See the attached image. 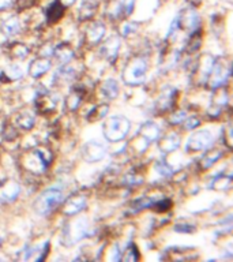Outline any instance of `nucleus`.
I'll list each match as a JSON object with an SVG mask.
<instances>
[{
    "label": "nucleus",
    "mask_w": 233,
    "mask_h": 262,
    "mask_svg": "<svg viewBox=\"0 0 233 262\" xmlns=\"http://www.w3.org/2000/svg\"><path fill=\"white\" fill-rule=\"evenodd\" d=\"M15 124L22 130H30L34 126V118L29 112H20L15 119Z\"/></svg>",
    "instance_id": "obj_29"
},
{
    "label": "nucleus",
    "mask_w": 233,
    "mask_h": 262,
    "mask_svg": "<svg viewBox=\"0 0 233 262\" xmlns=\"http://www.w3.org/2000/svg\"><path fill=\"white\" fill-rule=\"evenodd\" d=\"M180 29V22H179V18H176L173 22H172L171 28H169V32H168V37H175L176 32Z\"/></svg>",
    "instance_id": "obj_42"
},
{
    "label": "nucleus",
    "mask_w": 233,
    "mask_h": 262,
    "mask_svg": "<svg viewBox=\"0 0 233 262\" xmlns=\"http://www.w3.org/2000/svg\"><path fill=\"white\" fill-rule=\"evenodd\" d=\"M106 147L102 143L97 142V141H90L83 146L82 149V156L86 161L89 163H94V161H100L105 157Z\"/></svg>",
    "instance_id": "obj_8"
},
{
    "label": "nucleus",
    "mask_w": 233,
    "mask_h": 262,
    "mask_svg": "<svg viewBox=\"0 0 233 262\" xmlns=\"http://www.w3.org/2000/svg\"><path fill=\"white\" fill-rule=\"evenodd\" d=\"M2 77L6 78V81H16V79H20V78L24 77V71H22L19 66H7L3 73H2Z\"/></svg>",
    "instance_id": "obj_28"
},
{
    "label": "nucleus",
    "mask_w": 233,
    "mask_h": 262,
    "mask_svg": "<svg viewBox=\"0 0 233 262\" xmlns=\"http://www.w3.org/2000/svg\"><path fill=\"white\" fill-rule=\"evenodd\" d=\"M171 206H172V202L169 200H159V201H155L151 208L157 209L158 212H165V210H168V209H171Z\"/></svg>",
    "instance_id": "obj_38"
},
{
    "label": "nucleus",
    "mask_w": 233,
    "mask_h": 262,
    "mask_svg": "<svg viewBox=\"0 0 233 262\" xmlns=\"http://www.w3.org/2000/svg\"><path fill=\"white\" fill-rule=\"evenodd\" d=\"M105 34V25L101 22H94L87 30H86V41L89 44H97Z\"/></svg>",
    "instance_id": "obj_18"
},
{
    "label": "nucleus",
    "mask_w": 233,
    "mask_h": 262,
    "mask_svg": "<svg viewBox=\"0 0 233 262\" xmlns=\"http://www.w3.org/2000/svg\"><path fill=\"white\" fill-rule=\"evenodd\" d=\"M180 146V137L177 134H168L165 135L158 142V149L162 151L164 155L171 153L176 150Z\"/></svg>",
    "instance_id": "obj_19"
},
{
    "label": "nucleus",
    "mask_w": 233,
    "mask_h": 262,
    "mask_svg": "<svg viewBox=\"0 0 233 262\" xmlns=\"http://www.w3.org/2000/svg\"><path fill=\"white\" fill-rule=\"evenodd\" d=\"M101 92L108 100H113L119 96V83L114 79H106L101 85Z\"/></svg>",
    "instance_id": "obj_23"
},
{
    "label": "nucleus",
    "mask_w": 233,
    "mask_h": 262,
    "mask_svg": "<svg viewBox=\"0 0 233 262\" xmlns=\"http://www.w3.org/2000/svg\"><path fill=\"white\" fill-rule=\"evenodd\" d=\"M179 22L180 28L187 29V30H191V32H195L199 29L200 25V18L198 15V12L192 8H188V10H184L181 14H179Z\"/></svg>",
    "instance_id": "obj_10"
},
{
    "label": "nucleus",
    "mask_w": 233,
    "mask_h": 262,
    "mask_svg": "<svg viewBox=\"0 0 233 262\" xmlns=\"http://www.w3.org/2000/svg\"><path fill=\"white\" fill-rule=\"evenodd\" d=\"M176 97H177V90L175 88H172V86H167L165 89L161 92L159 94L158 100L155 102V105L158 108L161 112L164 111H169L173 106L176 101Z\"/></svg>",
    "instance_id": "obj_11"
},
{
    "label": "nucleus",
    "mask_w": 233,
    "mask_h": 262,
    "mask_svg": "<svg viewBox=\"0 0 233 262\" xmlns=\"http://www.w3.org/2000/svg\"><path fill=\"white\" fill-rule=\"evenodd\" d=\"M200 124V120L198 118H185L184 119V128L185 130H194Z\"/></svg>",
    "instance_id": "obj_40"
},
{
    "label": "nucleus",
    "mask_w": 233,
    "mask_h": 262,
    "mask_svg": "<svg viewBox=\"0 0 233 262\" xmlns=\"http://www.w3.org/2000/svg\"><path fill=\"white\" fill-rule=\"evenodd\" d=\"M97 10V3L93 0H83L79 7V18L81 19H90Z\"/></svg>",
    "instance_id": "obj_24"
},
{
    "label": "nucleus",
    "mask_w": 233,
    "mask_h": 262,
    "mask_svg": "<svg viewBox=\"0 0 233 262\" xmlns=\"http://www.w3.org/2000/svg\"><path fill=\"white\" fill-rule=\"evenodd\" d=\"M83 88L82 86H74L73 90L69 92L68 97L65 98V105H67V110L68 111H75L78 108V105L81 104V101L83 100Z\"/></svg>",
    "instance_id": "obj_21"
},
{
    "label": "nucleus",
    "mask_w": 233,
    "mask_h": 262,
    "mask_svg": "<svg viewBox=\"0 0 233 262\" xmlns=\"http://www.w3.org/2000/svg\"><path fill=\"white\" fill-rule=\"evenodd\" d=\"M213 142H214V135H213L212 131H196V133H194V134L188 138L185 149H187V151L206 150L207 147L212 146Z\"/></svg>",
    "instance_id": "obj_6"
},
{
    "label": "nucleus",
    "mask_w": 233,
    "mask_h": 262,
    "mask_svg": "<svg viewBox=\"0 0 233 262\" xmlns=\"http://www.w3.org/2000/svg\"><path fill=\"white\" fill-rule=\"evenodd\" d=\"M138 28V25L136 24H131V22H126V24H123L122 26V34L123 36H130L131 33H134Z\"/></svg>",
    "instance_id": "obj_41"
},
{
    "label": "nucleus",
    "mask_w": 233,
    "mask_h": 262,
    "mask_svg": "<svg viewBox=\"0 0 233 262\" xmlns=\"http://www.w3.org/2000/svg\"><path fill=\"white\" fill-rule=\"evenodd\" d=\"M36 106L41 114H48L56 108V100L49 96L48 90L42 89V86H40V89H37Z\"/></svg>",
    "instance_id": "obj_9"
},
{
    "label": "nucleus",
    "mask_w": 233,
    "mask_h": 262,
    "mask_svg": "<svg viewBox=\"0 0 233 262\" xmlns=\"http://www.w3.org/2000/svg\"><path fill=\"white\" fill-rule=\"evenodd\" d=\"M229 75H230V67L221 64L220 61H214L212 71H210L207 79H206L208 89L216 90L221 88L225 83V81L228 79Z\"/></svg>",
    "instance_id": "obj_7"
},
{
    "label": "nucleus",
    "mask_w": 233,
    "mask_h": 262,
    "mask_svg": "<svg viewBox=\"0 0 233 262\" xmlns=\"http://www.w3.org/2000/svg\"><path fill=\"white\" fill-rule=\"evenodd\" d=\"M51 60L48 57H41V59H36L34 61H32V64L29 67V74L30 77L38 78L41 77L42 74H45L51 69Z\"/></svg>",
    "instance_id": "obj_16"
},
{
    "label": "nucleus",
    "mask_w": 233,
    "mask_h": 262,
    "mask_svg": "<svg viewBox=\"0 0 233 262\" xmlns=\"http://www.w3.org/2000/svg\"><path fill=\"white\" fill-rule=\"evenodd\" d=\"M64 10L65 7L59 0H53L46 8V20H48V24H55V22L60 19L63 14H64Z\"/></svg>",
    "instance_id": "obj_20"
},
{
    "label": "nucleus",
    "mask_w": 233,
    "mask_h": 262,
    "mask_svg": "<svg viewBox=\"0 0 233 262\" xmlns=\"http://www.w3.org/2000/svg\"><path fill=\"white\" fill-rule=\"evenodd\" d=\"M20 29V22L16 16H11L8 18L7 20H4L3 26H2V30H3L4 34L7 36H14L16 33L19 32Z\"/></svg>",
    "instance_id": "obj_27"
},
{
    "label": "nucleus",
    "mask_w": 233,
    "mask_h": 262,
    "mask_svg": "<svg viewBox=\"0 0 233 262\" xmlns=\"http://www.w3.org/2000/svg\"><path fill=\"white\" fill-rule=\"evenodd\" d=\"M187 118V112L185 111H176L173 114L171 115V118H169V123L171 124H180V123L184 122V119Z\"/></svg>",
    "instance_id": "obj_36"
},
{
    "label": "nucleus",
    "mask_w": 233,
    "mask_h": 262,
    "mask_svg": "<svg viewBox=\"0 0 233 262\" xmlns=\"http://www.w3.org/2000/svg\"><path fill=\"white\" fill-rule=\"evenodd\" d=\"M11 4V0H0V11H4V10L10 7Z\"/></svg>",
    "instance_id": "obj_44"
},
{
    "label": "nucleus",
    "mask_w": 233,
    "mask_h": 262,
    "mask_svg": "<svg viewBox=\"0 0 233 262\" xmlns=\"http://www.w3.org/2000/svg\"><path fill=\"white\" fill-rule=\"evenodd\" d=\"M49 250V243L45 242L44 245L36 246V247H28L24 251V259H33V261H42Z\"/></svg>",
    "instance_id": "obj_15"
},
{
    "label": "nucleus",
    "mask_w": 233,
    "mask_h": 262,
    "mask_svg": "<svg viewBox=\"0 0 233 262\" xmlns=\"http://www.w3.org/2000/svg\"><path fill=\"white\" fill-rule=\"evenodd\" d=\"M20 192V186L14 180H10L6 184H0V201L2 202H12L18 198Z\"/></svg>",
    "instance_id": "obj_14"
},
{
    "label": "nucleus",
    "mask_w": 233,
    "mask_h": 262,
    "mask_svg": "<svg viewBox=\"0 0 233 262\" xmlns=\"http://www.w3.org/2000/svg\"><path fill=\"white\" fill-rule=\"evenodd\" d=\"M108 111H109V106L106 104H100V105H96L94 108H91L86 118H87L89 122H98V120L104 119V116H106Z\"/></svg>",
    "instance_id": "obj_26"
},
{
    "label": "nucleus",
    "mask_w": 233,
    "mask_h": 262,
    "mask_svg": "<svg viewBox=\"0 0 233 262\" xmlns=\"http://www.w3.org/2000/svg\"><path fill=\"white\" fill-rule=\"evenodd\" d=\"M63 201V192L59 188H48L44 192H41V195L37 198L34 208L36 212L40 214H48L51 213L55 208H57Z\"/></svg>",
    "instance_id": "obj_3"
},
{
    "label": "nucleus",
    "mask_w": 233,
    "mask_h": 262,
    "mask_svg": "<svg viewBox=\"0 0 233 262\" xmlns=\"http://www.w3.org/2000/svg\"><path fill=\"white\" fill-rule=\"evenodd\" d=\"M123 182L126 184H128V186H135V184H141L143 182V176L142 175H138V173H132V172H130V173H127L126 176H124V179H123Z\"/></svg>",
    "instance_id": "obj_35"
},
{
    "label": "nucleus",
    "mask_w": 233,
    "mask_h": 262,
    "mask_svg": "<svg viewBox=\"0 0 233 262\" xmlns=\"http://www.w3.org/2000/svg\"><path fill=\"white\" fill-rule=\"evenodd\" d=\"M124 259H126V261H138L139 259L138 247H136L134 243H130V245H128V249H127L126 254H124Z\"/></svg>",
    "instance_id": "obj_34"
},
{
    "label": "nucleus",
    "mask_w": 233,
    "mask_h": 262,
    "mask_svg": "<svg viewBox=\"0 0 233 262\" xmlns=\"http://www.w3.org/2000/svg\"><path fill=\"white\" fill-rule=\"evenodd\" d=\"M119 49H120V37L112 36L102 44L101 53L109 63H113L118 57Z\"/></svg>",
    "instance_id": "obj_12"
},
{
    "label": "nucleus",
    "mask_w": 233,
    "mask_h": 262,
    "mask_svg": "<svg viewBox=\"0 0 233 262\" xmlns=\"http://www.w3.org/2000/svg\"><path fill=\"white\" fill-rule=\"evenodd\" d=\"M155 171L158 172L161 176H165V178H168V176L172 175L173 169H172L171 165L165 163V161H157V163H155Z\"/></svg>",
    "instance_id": "obj_33"
},
{
    "label": "nucleus",
    "mask_w": 233,
    "mask_h": 262,
    "mask_svg": "<svg viewBox=\"0 0 233 262\" xmlns=\"http://www.w3.org/2000/svg\"><path fill=\"white\" fill-rule=\"evenodd\" d=\"M59 2H60V3L63 4L64 7H69V6H73V4L75 3L77 0H59Z\"/></svg>",
    "instance_id": "obj_45"
},
{
    "label": "nucleus",
    "mask_w": 233,
    "mask_h": 262,
    "mask_svg": "<svg viewBox=\"0 0 233 262\" xmlns=\"http://www.w3.org/2000/svg\"><path fill=\"white\" fill-rule=\"evenodd\" d=\"M120 6H122L123 15L128 16L132 14V11H134L135 0H123L122 3H120Z\"/></svg>",
    "instance_id": "obj_37"
},
{
    "label": "nucleus",
    "mask_w": 233,
    "mask_h": 262,
    "mask_svg": "<svg viewBox=\"0 0 233 262\" xmlns=\"http://www.w3.org/2000/svg\"><path fill=\"white\" fill-rule=\"evenodd\" d=\"M139 134L142 135L145 141H147V143L154 142V141H157L159 138L161 130H159V127L155 123L146 122L139 128Z\"/></svg>",
    "instance_id": "obj_17"
},
{
    "label": "nucleus",
    "mask_w": 233,
    "mask_h": 262,
    "mask_svg": "<svg viewBox=\"0 0 233 262\" xmlns=\"http://www.w3.org/2000/svg\"><path fill=\"white\" fill-rule=\"evenodd\" d=\"M147 71V61L143 57H132L123 70V81L127 85H141L145 81Z\"/></svg>",
    "instance_id": "obj_2"
},
{
    "label": "nucleus",
    "mask_w": 233,
    "mask_h": 262,
    "mask_svg": "<svg viewBox=\"0 0 233 262\" xmlns=\"http://www.w3.org/2000/svg\"><path fill=\"white\" fill-rule=\"evenodd\" d=\"M176 232H184V233H191L195 231V227L191 224H185V223H180V224L175 225Z\"/></svg>",
    "instance_id": "obj_39"
},
{
    "label": "nucleus",
    "mask_w": 233,
    "mask_h": 262,
    "mask_svg": "<svg viewBox=\"0 0 233 262\" xmlns=\"http://www.w3.org/2000/svg\"><path fill=\"white\" fill-rule=\"evenodd\" d=\"M53 55L57 57V60L60 63H68V61L73 60L74 51L67 42H61L53 49Z\"/></svg>",
    "instance_id": "obj_22"
},
{
    "label": "nucleus",
    "mask_w": 233,
    "mask_h": 262,
    "mask_svg": "<svg viewBox=\"0 0 233 262\" xmlns=\"http://www.w3.org/2000/svg\"><path fill=\"white\" fill-rule=\"evenodd\" d=\"M155 201L150 196H145V198H141L138 200L136 202H134V205L131 206L132 208V212H139V210H142V209H146V208H151L153 204H154Z\"/></svg>",
    "instance_id": "obj_32"
},
{
    "label": "nucleus",
    "mask_w": 233,
    "mask_h": 262,
    "mask_svg": "<svg viewBox=\"0 0 233 262\" xmlns=\"http://www.w3.org/2000/svg\"><path fill=\"white\" fill-rule=\"evenodd\" d=\"M52 160L51 151L42 150V149H36L28 156L26 160V168L29 171L34 172V173H40L45 171V168L48 167L49 163Z\"/></svg>",
    "instance_id": "obj_5"
},
{
    "label": "nucleus",
    "mask_w": 233,
    "mask_h": 262,
    "mask_svg": "<svg viewBox=\"0 0 233 262\" xmlns=\"http://www.w3.org/2000/svg\"><path fill=\"white\" fill-rule=\"evenodd\" d=\"M110 259H112V261H119V259H122V251L119 250V245L113 246L112 253H110Z\"/></svg>",
    "instance_id": "obj_43"
},
{
    "label": "nucleus",
    "mask_w": 233,
    "mask_h": 262,
    "mask_svg": "<svg viewBox=\"0 0 233 262\" xmlns=\"http://www.w3.org/2000/svg\"><path fill=\"white\" fill-rule=\"evenodd\" d=\"M86 196L85 195H74L67 200V202L63 206V213L67 216H74L81 210H83L86 206Z\"/></svg>",
    "instance_id": "obj_13"
},
{
    "label": "nucleus",
    "mask_w": 233,
    "mask_h": 262,
    "mask_svg": "<svg viewBox=\"0 0 233 262\" xmlns=\"http://www.w3.org/2000/svg\"><path fill=\"white\" fill-rule=\"evenodd\" d=\"M230 184H232V176L217 175L213 179L210 187L216 188V190H226V188L230 187Z\"/></svg>",
    "instance_id": "obj_30"
},
{
    "label": "nucleus",
    "mask_w": 233,
    "mask_h": 262,
    "mask_svg": "<svg viewBox=\"0 0 233 262\" xmlns=\"http://www.w3.org/2000/svg\"><path fill=\"white\" fill-rule=\"evenodd\" d=\"M221 157H222V151H220V150H214V151H210V153H206V155L203 156L202 161H200V164H202V168L207 169V168H210L213 164L216 163L217 160H220Z\"/></svg>",
    "instance_id": "obj_31"
},
{
    "label": "nucleus",
    "mask_w": 233,
    "mask_h": 262,
    "mask_svg": "<svg viewBox=\"0 0 233 262\" xmlns=\"http://www.w3.org/2000/svg\"><path fill=\"white\" fill-rule=\"evenodd\" d=\"M7 52L14 59H25V57L28 56L29 48L25 44H22V42H12L7 48Z\"/></svg>",
    "instance_id": "obj_25"
},
{
    "label": "nucleus",
    "mask_w": 233,
    "mask_h": 262,
    "mask_svg": "<svg viewBox=\"0 0 233 262\" xmlns=\"http://www.w3.org/2000/svg\"><path fill=\"white\" fill-rule=\"evenodd\" d=\"M87 233V220L86 219H78V220L69 223L63 229V243L67 246L75 245L82 237L86 236Z\"/></svg>",
    "instance_id": "obj_4"
},
{
    "label": "nucleus",
    "mask_w": 233,
    "mask_h": 262,
    "mask_svg": "<svg viewBox=\"0 0 233 262\" xmlns=\"http://www.w3.org/2000/svg\"><path fill=\"white\" fill-rule=\"evenodd\" d=\"M131 128L130 120L126 116L122 115H116L112 116L108 120H105L102 131H104V137H105L109 142H119L128 135Z\"/></svg>",
    "instance_id": "obj_1"
}]
</instances>
